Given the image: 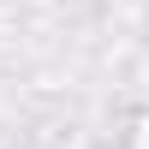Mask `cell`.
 <instances>
[{
  "label": "cell",
  "mask_w": 149,
  "mask_h": 149,
  "mask_svg": "<svg viewBox=\"0 0 149 149\" xmlns=\"http://www.w3.org/2000/svg\"><path fill=\"white\" fill-rule=\"evenodd\" d=\"M119 149H149V113H131V125H125V143Z\"/></svg>",
  "instance_id": "6da1fadb"
}]
</instances>
